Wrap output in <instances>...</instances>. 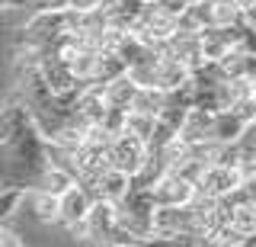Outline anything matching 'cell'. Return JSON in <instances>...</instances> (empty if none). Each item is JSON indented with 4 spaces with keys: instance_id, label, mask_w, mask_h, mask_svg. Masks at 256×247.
I'll use <instances>...</instances> for the list:
<instances>
[{
    "instance_id": "9c48e42d",
    "label": "cell",
    "mask_w": 256,
    "mask_h": 247,
    "mask_svg": "<svg viewBox=\"0 0 256 247\" xmlns=\"http://www.w3.org/2000/svg\"><path fill=\"white\" fill-rule=\"evenodd\" d=\"M160 106H164V90H157V87H138L132 97V113H144V116H154L160 113Z\"/></svg>"
},
{
    "instance_id": "7c38bea8",
    "label": "cell",
    "mask_w": 256,
    "mask_h": 247,
    "mask_svg": "<svg viewBox=\"0 0 256 247\" xmlns=\"http://www.w3.org/2000/svg\"><path fill=\"white\" fill-rule=\"evenodd\" d=\"M102 0H32V10H74V13H90Z\"/></svg>"
},
{
    "instance_id": "9a60e30c",
    "label": "cell",
    "mask_w": 256,
    "mask_h": 247,
    "mask_svg": "<svg viewBox=\"0 0 256 247\" xmlns=\"http://www.w3.org/2000/svg\"><path fill=\"white\" fill-rule=\"evenodd\" d=\"M29 7V0H0V10H22Z\"/></svg>"
},
{
    "instance_id": "8992f818",
    "label": "cell",
    "mask_w": 256,
    "mask_h": 247,
    "mask_svg": "<svg viewBox=\"0 0 256 247\" xmlns=\"http://www.w3.org/2000/svg\"><path fill=\"white\" fill-rule=\"evenodd\" d=\"M244 129H246V122L237 113H230V109H224V113H212L205 141H212V145H234L240 135H244Z\"/></svg>"
},
{
    "instance_id": "4fadbf2b",
    "label": "cell",
    "mask_w": 256,
    "mask_h": 247,
    "mask_svg": "<svg viewBox=\"0 0 256 247\" xmlns=\"http://www.w3.org/2000/svg\"><path fill=\"white\" fill-rule=\"evenodd\" d=\"M122 132H132L134 138L148 141V135L154 132V116H144V113H132V109H128V113H125V129H122Z\"/></svg>"
},
{
    "instance_id": "2e32d148",
    "label": "cell",
    "mask_w": 256,
    "mask_h": 247,
    "mask_svg": "<svg viewBox=\"0 0 256 247\" xmlns=\"http://www.w3.org/2000/svg\"><path fill=\"white\" fill-rule=\"evenodd\" d=\"M234 247H256V231H253V234H246V237H240Z\"/></svg>"
},
{
    "instance_id": "7a4b0ae2",
    "label": "cell",
    "mask_w": 256,
    "mask_h": 247,
    "mask_svg": "<svg viewBox=\"0 0 256 247\" xmlns=\"http://www.w3.org/2000/svg\"><path fill=\"white\" fill-rule=\"evenodd\" d=\"M144 157H148V148H144V141L134 138L132 132L112 135L109 145H106V164L112 167V170L125 173V177H132V173L141 170Z\"/></svg>"
},
{
    "instance_id": "8fae6325",
    "label": "cell",
    "mask_w": 256,
    "mask_h": 247,
    "mask_svg": "<svg viewBox=\"0 0 256 247\" xmlns=\"http://www.w3.org/2000/svg\"><path fill=\"white\" fill-rule=\"evenodd\" d=\"M29 202H32V215H36L38 221L52 225V221L58 218V196H52V193H38V189H32V193H29Z\"/></svg>"
},
{
    "instance_id": "277c9868",
    "label": "cell",
    "mask_w": 256,
    "mask_h": 247,
    "mask_svg": "<svg viewBox=\"0 0 256 247\" xmlns=\"http://www.w3.org/2000/svg\"><path fill=\"white\" fill-rule=\"evenodd\" d=\"M90 205H93L90 193L74 183L70 189H64L58 196V218H54V225H64L77 234L80 225H84V218H86V212H90Z\"/></svg>"
},
{
    "instance_id": "3957f363",
    "label": "cell",
    "mask_w": 256,
    "mask_h": 247,
    "mask_svg": "<svg viewBox=\"0 0 256 247\" xmlns=\"http://www.w3.org/2000/svg\"><path fill=\"white\" fill-rule=\"evenodd\" d=\"M244 183L240 167H221V164H208L202 170V177L196 180V196H208V199H224Z\"/></svg>"
},
{
    "instance_id": "5b68a950",
    "label": "cell",
    "mask_w": 256,
    "mask_h": 247,
    "mask_svg": "<svg viewBox=\"0 0 256 247\" xmlns=\"http://www.w3.org/2000/svg\"><path fill=\"white\" fill-rule=\"evenodd\" d=\"M154 205H189L196 196V186L189 180H182L180 173H164L154 186H150Z\"/></svg>"
},
{
    "instance_id": "30bf717a",
    "label": "cell",
    "mask_w": 256,
    "mask_h": 247,
    "mask_svg": "<svg viewBox=\"0 0 256 247\" xmlns=\"http://www.w3.org/2000/svg\"><path fill=\"white\" fill-rule=\"evenodd\" d=\"M26 122H32V119H29V109L22 106V103H10L6 109H0V141H6L16 129H22Z\"/></svg>"
},
{
    "instance_id": "ba28073f",
    "label": "cell",
    "mask_w": 256,
    "mask_h": 247,
    "mask_svg": "<svg viewBox=\"0 0 256 247\" xmlns=\"http://www.w3.org/2000/svg\"><path fill=\"white\" fill-rule=\"evenodd\" d=\"M70 186H74V177H70L68 170H61V167H52V164H48V170L36 183L38 193H52V196H61L64 189H70ZM29 193H32V189H29Z\"/></svg>"
},
{
    "instance_id": "5bb4252c",
    "label": "cell",
    "mask_w": 256,
    "mask_h": 247,
    "mask_svg": "<svg viewBox=\"0 0 256 247\" xmlns=\"http://www.w3.org/2000/svg\"><path fill=\"white\" fill-rule=\"evenodd\" d=\"M0 247H22V237L16 234L13 228H4V225H0Z\"/></svg>"
},
{
    "instance_id": "6da1fadb",
    "label": "cell",
    "mask_w": 256,
    "mask_h": 247,
    "mask_svg": "<svg viewBox=\"0 0 256 247\" xmlns=\"http://www.w3.org/2000/svg\"><path fill=\"white\" fill-rule=\"evenodd\" d=\"M45 170H48L45 138L32 122L16 129L6 141H0V189L29 193V189H36Z\"/></svg>"
},
{
    "instance_id": "52a82bcc",
    "label": "cell",
    "mask_w": 256,
    "mask_h": 247,
    "mask_svg": "<svg viewBox=\"0 0 256 247\" xmlns=\"http://www.w3.org/2000/svg\"><path fill=\"white\" fill-rule=\"evenodd\" d=\"M100 90H102V103H106V109H122V113H128V106H132V97H134V90H138V87L128 81L125 74H118L116 81L102 84Z\"/></svg>"
}]
</instances>
